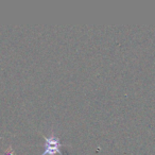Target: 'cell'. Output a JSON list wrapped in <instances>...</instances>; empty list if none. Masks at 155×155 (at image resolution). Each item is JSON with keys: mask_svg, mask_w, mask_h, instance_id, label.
I'll return each instance as SVG.
<instances>
[{"mask_svg": "<svg viewBox=\"0 0 155 155\" xmlns=\"http://www.w3.org/2000/svg\"><path fill=\"white\" fill-rule=\"evenodd\" d=\"M47 142H46V150L45 152L43 153L41 155H53V154H56V153H61V150H60V140L58 138H54L53 136H50V137L46 138Z\"/></svg>", "mask_w": 155, "mask_h": 155, "instance_id": "cell-1", "label": "cell"}]
</instances>
